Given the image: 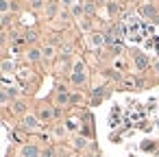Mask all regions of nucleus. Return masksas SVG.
Masks as SVG:
<instances>
[{
    "label": "nucleus",
    "instance_id": "nucleus-1",
    "mask_svg": "<svg viewBox=\"0 0 159 157\" xmlns=\"http://www.w3.org/2000/svg\"><path fill=\"white\" fill-rule=\"evenodd\" d=\"M85 81H87L85 63H83V61H76V63H74V70H72V83H74V85H83Z\"/></svg>",
    "mask_w": 159,
    "mask_h": 157
},
{
    "label": "nucleus",
    "instance_id": "nucleus-2",
    "mask_svg": "<svg viewBox=\"0 0 159 157\" xmlns=\"http://www.w3.org/2000/svg\"><path fill=\"white\" fill-rule=\"evenodd\" d=\"M13 96H18V90H13V87H2V90H0V105L9 103Z\"/></svg>",
    "mask_w": 159,
    "mask_h": 157
},
{
    "label": "nucleus",
    "instance_id": "nucleus-3",
    "mask_svg": "<svg viewBox=\"0 0 159 157\" xmlns=\"http://www.w3.org/2000/svg\"><path fill=\"white\" fill-rule=\"evenodd\" d=\"M37 127H39V118H37V116H33V113H26V116H24V129L35 131Z\"/></svg>",
    "mask_w": 159,
    "mask_h": 157
},
{
    "label": "nucleus",
    "instance_id": "nucleus-4",
    "mask_svg": "<svg viewBox=\"0 0 159 157\" xmlns=\"http://www.w3.org/2000/svg\"><path fill=\"white\" fill-rule=\"evenodd\" d=\"M89 44H92L94 48H100L102 44H107V35H102V33H92V35H89Z\"/></svg>",
    "mask_w": 159,
    "mask_h": 157
},
{
    "label": "nucleus",
    "instance_id": "nucleus-5",
    "mask_svg": "<svg viewBox=\"0 0 159 157\" xmlns=\"http://www.w3.org/2000/svg\"><path fill=\"white\" fill-rule=\"evenodd\" d=\"M70 92L68 90H63V87H59V92H57V105H68L70 103Z\"/></svg>",
    "mask_w": 159,
    "mask_h": 157
},
{
    "label": "nucleus",
    "instance_id": "nucleus-6",
    "mask_svg": "<svg viewBox=\"0 0 159 157\" xmlns=\"http://www.w3.org/2000/svg\"><path fill=\"white\" fill-rule=\"evenodd\" d=\"M42 153H39V148L35 146V144H29V146H24L22 148V157H39Z\"/></svg>",
    "mask_w": 159,
    "mask_h": 157
},
{
    "label": "nucleus",
    "instance_id": "nucleus-7",
    "mask_svg": "<svg viewBox=\"0 0 159 157\" xmlns=\"http://www.w3.org/2000/svg\"><path fill=\"white\" fill-rule=\"evenodd\" d=\"M135 68H137V70H146V68H148V57L142 55V53H137V55H135Z\"/></svg>",
    "mask_w": 159,
    "mask_h": 157
},
{
    "label": "nucleus",
    "instance_id": "nucleus-8",
    "mask_svg": "<svg viewBox=\"0 0 159 157\" xmlns=\"http://www.w3.org/2000/svg\"><path fill=\"white\" fill-rule=\"evenodd\" d=\"M139 13H142V16H146V18H157V9H155L150 2H148V5H144V7L139 9Z\"/></svg>",
    "mask_w": 159,
    "mask_h": 157
},
{
    "label": "nucleus",
    "instance_id": "nucleus-9",
    "mask_svg": "<svg viewBox=\"0 0 159 157\" xmlns=\"http://www.w3.org/2000/svg\"><path fill=\"white\" fill-rule=\"evenodd\" d=\"M70 13H72L74 18H81V16H85V7H83V2H76V5H72V7H70Z\"/></svg>",
    "mask_w": 159,
    "mask_h": 157
},
{
    "label": "nucleus",
    "instance_id": "nucleus-10",
    "mask_svg": "<svg viewBox=\"0 0 159 157\" xmlns=\"http://www.w3.org/2000/svg\"><path fill=\"white\" fill-rule=\"evenodd\" d=\"M42 57H44V55H42L39 48H31V50L26 53V59H29V61H39Z\"/></svg>",
    "mask_w": 159,
    "mask_h": 157
},
{
    "label": "nucleus",
    "instance_id": "nucleus-11",
    "mask_svg": "<svg viewBox=\"0 0 159 157\" xmlns=\"http://www.w3.org/2000/svg\"><path fill=\"white\" fill-rule=\"evenodd\" d=\"M24 111H26V103L16 100V103H13V113H24Z\"/></svg>",
    "mask_w": 159,
    "mask_h": 157
},
{
    "label": "nucleus",
    "instance_id": "nucleus-12",
    "mask_svg": "<svg viewBox=\"0 0 159 157\" xmlns=\"http://www.w3.org/2000/svg\"><path fill=\"white\" fill-rule=\"evenodd\" d=\"M11 9H13V5L9 2V0H0V16L7 13V11H11Z\"/></svg>",
    "mask_w": 159,
    "mask_h": 157
},
{
    "label": "nucleus",
    "instance_id": "nucleus-13",
    "mask_svg": "<svg viewBox=\"0 0 159 157\" xmlns=\"http://www.w3.org/2000/svg\"><path fill=\"white\" fill-rule=\"evenodd\" d=\"M83 7H85V13H87V16H92V13L96 11V2H94V0H87V2H83Z\"/></svg>",
    "mask_w": 159,
    "mask_h": 157
},
{
    "label": "nucleus",
    "instance_id": "nucleus-14",
    "mask_svg": "<svg viewBox=\"0 0 159 157\" xmlns=\"http://www.w3.org/2000/svg\"><path fill=\"white\" fill-rule=\"evenodd\" d=\"M105 87H96L94 90V103H100V98H105Z\"/></svg>",
    "mask_w": 159,
    "mask_h": 157
},
{
    "label": "nucleus",
    "instance_id": "nucleus-15",
    "mask_svg": "<svg viewBox=\"0 0 159 157\" xmlns=\"http://www.w3.org/2000/svg\"><path fill=\"white\" fill-rule=\"evenodd\" d=\"M42 55H44L46 59H52V57H55V46H44Z\"/></svg>",
    "mask_w": 159,
    "mask_h": 157
},
{
    "label": "nucleus",
    "instance_id": "nucleus-16",
    "mask_svg": "<svg viewBox=\"0 0 159 157\" xmlns=\"http://www.w3.org/2000/svg\"><path fill=\"white\" fill-rule=\"evenodd\" d=\"M52 116H55V111H50V109H46V107L39 111V118H42V120H50Z\"/></svg>",
    "mask_w": 159,
    "mask_h": 157
},
{
    "label": "nucleus",
    "instance_id": "nucleus-17",
    "mask_svg": "<svg viewBox=\"0 0 159 157\" xmlns=\"http://www.w3.org/2000/svg\"><path fill=\"white\" fill-rule=\"evenodd\" d=\"M46 13H48V18H52V16L57 13V2H50L48 9H46Z\"/></svg>",
    "mask_w": 159,
    "mask_h": 157
},
{
    "label": "nucleus",
    "instance_id": "nucleus-18",
    "mask_svg": "<svg viewBox=\"0 0 159 157\" xmlns=\"http://www.w3.org/2000/svg\"><path fill=\"white\" fill-rule=\"evenodd\" d=\"M31 7L33 9H42L44 7V0H31Z\"/></svg>",
    "mask_w": 159,
    "mask_h": 157
},
{
    "label": "nucleus",
    "instance_id": "nucleus-19",
    "mask_svg": "<svg viewBox=\"0 0 159 157\" xmlns=\"http://www.w3.org/2000/svg\"><path fill=\"white\" fill-rule=\"evenodd\" d=\"M0 68H2L5 72H9V70H13V63H11V61H5V63L0 66Z\"/></svg>",
    "mask_w": 159,
    "mask_h": 157
},
{
    "label": "nucleus",
    "instance_id": "nucleus-20",
    "mask_svg": "<svg viewBox=\"0 0 159 157\" xmlns=\"http://www.w3.org/2000/svg\"><path fill=\"white\" fill-rule=\"evenodd\" d=\"M118 11H120V9H118V5H113V2H109V13H111V16H116Z\"/></svg>",
    "mask_w": 159,
    "mask_h": 157
},
{
    "label": "nucleus",
    "instance_id": "nucleus-21",
    "mask_svg": "<svg viewBox=\"0 0 159 157\" xmlns=\"http://www.w3.org/2000/svg\"><path fill=\"white\" fill-rule=\"evenodd\" d=\"M61 5L63 7H72V5H76V0H61Z\"/></svg>",
    "mask_w": 159,
    "mask_h": 157
},
{
    "label": "nucleus",
    "instance_id": "nucleus-22",
    "mask_svg": "<svg viewBox=\"0 0 159 157\" xmlns=\"http://www.w3.org/2000/svg\"><path fill=\"white\" fill-rule=\"evenodd\" d=\"M76 146L83 148V146H87V142H85V140H76Z\"/></svg>",
    "mask_w": 159,
    "mask_h": 157
},
{
    "label": "nucleus",
    "instance_id": "nucleus-23",
    "mask_svg": "<svg viewBox=\"0 0 159 157\" xmlns=\"http://www.w3.org/2000/svg\"><path fill=\"white\" fill-rule=\"evenodd\" d=\"M96 5H109V0H94Z\"/></svg>",
    "mask_w": 159,
    "mask_h": 157
},
{
    "label": "nucleus",
    "instance_id": "nucleus-24",
    "mask_svg": "<svg viewBox=\"0 0 159 157\" xmlns=\"http://www.w3.org/2000/svg\"><path fill=\"white\" fill-rule=\"evenodd\" d=\"M39 157H52V150H48V153H44V155H39Z\"/></svg>",
    "mask_w": 159,
    "mask_h": 157
},
{
    "label": "nucleus",
    "instance_id": "nucleus-25",
    "mask_svg": "<svg viewBox=\"0 0 159 157\" xmlns=\"http://www.w3.org/2000/svg\"><path fill=\"white\" fill-rule=\"evenodd\" d=\"M155 68H157V70H159V61H157V63H155Z\"/></svg>",
    "mask_w": 159,
    "mask_h": 157
},
{
    "label": "nucleus",
    "instance_id": "nucleus-26",
    "mask_svg": "<svg viewBox=\"0 0 159 157\" xmlns=\"http://www.w3.org/2000/svg\"><path fill=\"white\" fill-rule=\"evenodd\" d=\"M63 157H72V155H63Z\"/></svg>",
    "mask_w": 159,
    "mask_h": 157
},
{
    "label": "nucleus",
    "instance_id": "nucleus-27",
    "mask_svg": "<svg viewBox=\"0 0 159 157\" xmlns=\"http://www.w3.org/2000/svg\"><path fill=\"white\" fill-rule=\"evenodd\" d=\"M0 22H2V16H0Z\"/></svg>",
    "mask_w": 159,
    "mask_h": 157
},
{
    "label": "nucleus",
    "instance_id": "nucleus-28",
    "mask_svg": "<svg viewBox=\"0 0 159 157\" xmlns=\"http://www.w3.org/2000/svg\"><path fill=\"white\" fill-rule=\"evenodd\" d=\"M148 2H152V0H148Z\"/></svg>",
    "mask_w": 159,
    "mask_h": 157
}]
</instances>
